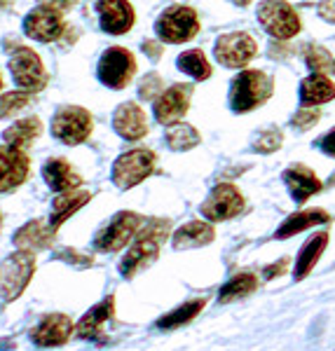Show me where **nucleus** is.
I'll return each mask as SVG.
<instances>
[{"mask_svg":"<svg viewBox=\"0 0 335 351\" xmlns=\"http://www.w3.org/2000/svg\"><path fill=\"white\" fill-rule=\"evenodd\" d=\"M178 68L183 73H188L190 77H195V80H207L209 75H211V66H209L207 56H204L200 49H190V52H183L178 56Z\"/></svg>","mask_w":335,"mask_h":351,"instance_id":"31","label":"nucleus"},{"mask_svg":"<svg viewBox=\"0 0 335 351\" xmlns=\"http://www.w3.org/2000/svg\"><path fill=\"white\" fill-rule=\"evenodd\" d=\"M258 19H260V26H263L270 36L279 38V40H288V38L298 36V31H300L298 14H295V10L286 0H265L258 8Z\"/></svg>","mask_w":335,"mask_h":351,"instance_id":"6","label":"nucleus"},{"mask_svg":"<svg viewBox=\"0 0 335 351\" xmlns=\"http://www.w3.org/2000/svg\"><path fill=\"white\" fill-rule=\"evenodd\" d=\"M143 49H146V52H150V59H157V56L162 54V49L157 47V45H152V43H143Z\"/></svg>","mask_w":335,"mask_h":351,"instance_id":"42","label":"nucleus"},{"mask_svg":"<svg viewBox=\"0 0 335 351\" xmlns=\"http://www.w3.org/2000/svg\"><path fill=\"white\" fill-rule=\"evenodd\" d=\"M192 99V87L190 84H174L167 92L160 94V99L155 101V120L160 124H174L188 112Z\"/></svg>","mask_w":335,"mask_h":351,"instance_id":"14","label":"nucleus"},{"mask_svg":"<svg viewBox=\"0 0 335 351\" xmlns=\"http://www.w3.org/2000/svg\"><path fill=\"white\" fill-rule=\"evenodd\" d=\"M286 265H288L286 260H281L279 265H270V267H265V269H263V276H265V279H272V276H279L281 271L286 269Z\"/></svg>","mask_w":335,"mask_h":351,"instance_id":"41","label":"nucleus"},{"mask_svg":"<svg viewBox=\"0 0 335 351\" xmlns=\"http://www.w3.org/2000/svg\"><path fill=\"white\" fill-rule=\"evenodd\" d=\"M284 183L288 185V192L293 195L295 202L310 199L314 192L321 190V183L316 178V173L312 169L303 167V164H295L288 171H284Z\"/></svg>","mask_w":335,"mask_h":351,"instance_id":"19","label":"nucleus"},{"mask_svg":"<svg viewBox=\"0 0 335 351\" xmlns=\"http://www.w3.org/2000/svg\"><path fill=\"white\" fill-rule=\"evenodd\" d=\"M78 0H41V5H49V8L59 10V12H68L71 8H76Z\"/></svg>","mask_w":335,"mask_h":351,"instance_id":"39","label":"nucleus"},{"mask_svg":"<svg viewBox=\"0 0 335 351\" xmlns=\"http://www.w3.org/2000/svg\"><path fill=\"white\" fill-rule=\"evenodd\" d=\"M89 199H92V192H87V190H76V192L68 190L66 195H59L52 202V211H49V228L59 230L61 225H64L76 211H80Z\"/></svg>","mask_w":335,"mask_h":351,"instance_id":"20","label":"nucleus"},{"mask_svg":"<svg viewBox=\"0 0 335 351\" xmlns=\"http://www.w3.org/2000/svg\"><path fill=\"white\" fill-rule=\"evenodd\" d=\"M0 220H3V218H0Z\"/></svg>","mask_w":335,"mask_h":351,"instance_id":"46","label":"nucleus"},{"mask_svg":"<svg viewBox=\"0 0 335 351\" xmlns=\"http://www.w3.org/2000/svg\"><path fill=\"white\" fill-rule=\"evenodd\" d=\"M28 176V157L24 150L3 145L0 148V192H12Z\"/></svg>","mask_w":335,"mask_h":351,"instance_id":"16","label":"nucleus"},{"mask_svg":"<svg viewBox=\"0 0 335 351\" xmlns=\"http://www.w3.org/2000/svg\"><path fill=\"white\" fill-rule=\"evenodd\" d=\"M136 73V61L129 49L111 47L99 61V80L111 89H124Z\"/></svg>","mask_w":335,"mask_h":351,"instance_id":"9","label":"nucleus"},{"mask_svg":"<svg viewBox=\"0 0 335 351\" xmlns=\"http://www.w3.org/2000/svg\"><path fill=\"white\" fill-rule=\"evenodd\" d=\"M333 71H335V61H333Z\"/></svg>","mask_w":335,"mask_h":351,"instance_id":"45","label":"nucleus"},{"mask_svg":"<svg viewBox=\"0 0 335 351\" xmlns=\"http://www.w3.org/2000/svg\"><path fill=\"white\" fill-rule=\"evenodd\" d=\"M281 145V134L279 132H265L255 141V150L258 152H275Z\"/></svg>","mask_w":335,"mask_h":351,"instance_id":"36","label":"nucleus"},{"mask_svg":"<svg viewBox=\"0 0 335 351\" xmlns=\"http://www.w3.org/2000/svg\"><path fill=\"white\" fill-rule=\"evenodd\" d=\"M319 223H328V213L321 211V208H310V211H300L295 216L286 218V223L277 230V239H286V237H293L298 232L308 230V228H314Z\"/></svg>","mask_w":335,"mask_h":351,"instance_id":"27","label":"nucleus"},{"mask_svg":"<svg viewBox=\"0 0 335 351\" xmlns=\"http://www.w3.org/2000/svg\"><path fill=\"white\" fill-rule=\"evenodd\" d=\"M33 271H36V258L33 251H24L19 248L10 258L0 263V298L5 302H12L24 293V288L31 281Z\"/></svg>","mask_w":335,"mask_h":351,"instance_id":"3","label":"nucleus"},{"mask_svg":"<svg viewBox=\"0 0 335 351\" xmlns=\"http://www.w3.org/2000/svg\"><path fill=\"white\" fill-rule=\"evenodd\" d=\"M141 225H143V218H141L139 213L120 211L117 216H113V220L99 232V234L94 237V246L104 253L120 251V248L127 246V241L134 239L136 232L141 230Z\"/></svg>","mask_w":335,"mask_h":351,"instance_id":"7","label":"nucleus"},{"mask_svg":"<svg viewBox=\"0 0 335 351\" xmlns=\"http://www.w3.org/2000/svg\"><path fill=\"white\" fill-rule=\"evenodd\" d=\"M41 129H43V124L38 117H26V120H19V122H14L12 127L5 129L3 138H5V143L12 145V148L24 150L41 136Z\"/></svg>","mask_w":335,"mask_h":351,"instance_id":"26","label":"nucleus"},{"mask_svg":"<svg viewBox=\"0 0 335 351\" xmlns=\"http://www.w3.org/2000/svg\"><path fill=\"white\" fill-rule=\"evenodd\" d=\"M52 237L54 230L49 225H45L43 220H31L24 228L14 234V243L24 251H43V248L52 246Z\"/></svg>","mask_w":335,"mask_h":351,"instance_id":"21","label":"nucleus"},{"mask_svg":"<svg viewBox=\"0 0 335 351\" xmlns=\"http://www.w3.org/2000/svg\"><path fill=\"white\" fill-rule=\"evenodd\" d=\"M272 94V77L263 71H244L235 77L230 89V106L235 112H249L265 104Z\"/></svg>","mask_w":335,"mask_h":351,"instance_id":"2","label":"nucleus"},{"mask_svg":"<svg viewBox=\"0 0 335 351\" xmlns=\"http://www.w3.org/2000/svg\"><path fill=\"white\" fill-rule=\"evenodd\" d=\"M200 141L202 136L190 124H174L167 132V145L172 150H192L195 145H200Z\"/></svg>","mask_w":335,"mask_h":351,"instance_id":"32","label":"nucleus"},{"mask_svg":"<svg viewBox=\"0 0 335 351\" xmlns=\"http://www.w3.org/2000/svg\"><path fill=\"white\" fill-rule=\"evenodd\" d=\"M155 31L164 43H188L197 36L200 31V19L192 8H183V5H172L169 10H164L162 16L157 19Z\"/></svg>","mask_w":335,"mask_h":351,"instance_id":"4","label":"nucleus"},{"mask_svg":"<svg viewBox=\"0 0 335 351\" xmlns=\"http://www.w3.org/2000/svg\"><path fill=\"white\" fill-rule=\"evenodd\" d=\"M113 311H115V300L113 298H106L104 302L92 307L78 324V337H99L101 330H104V324H108V319L113 316Z\"/></svg>","mask_w":335,"mask_h":351,"instance_id":"23","label":"nucleus"},{"mask_svg":"<svg viewBox=\"0 0 335 351\" xmlns=\"http://www.w3.org/2000/svg\"><path fill=\"white\" fill-rule=\"evenodd\" d=\"M113 129L127 141H139L148 134L146 112L136 104H122L113 115Z\"/></svg>","mask_w":335,"mask_h":351,"instance_id":"18","label":"nucleus"},{"mask_svg":"<svg viewBox=\"0 0 335 351\" xmlns=\"http://www.w3.org/2000/svg\"><path fill=\"white\" fill-rule=\"evenodd\" d=\"M319 16H323L326 21H333V24H335V0H321Z\"/></svg>","mask_w":335,"mask_h":351,"instance_id":"38","label":"nucleus"},{"mask_svg":"<svg viewBox=\"0 0 335 351\" xmlns=\"http://www.w3.org/2000/svg\"><path fill=\"white\" fill-rule=\"evenodd\" d=\"M244 208V197L242 192L230 183H220L211 190V195L207 197V202L202 204V216L211 223H220V220H230L240 216Z\"/></svg>","mask_w":335,"mask_h":351,"instance_id":"11","label":"nucleus"},{"mask_svg":"<svg viewBox=\"0 0 335 351\" xmlns=\"http://www.w3.org/2000/svg\"><path fill=\"white\" fill-rule=\"evenodd\" d=\"M28 101H31V92H26V89H19V92H5L0 96V117L14 115L16 110L26 108Z\"/></svg>","mask_w":335,"mask_h":351,"instance_id":"33","label":"nucleus"},{"mask_svg":"<svg viewBox=\"0 0 335 351\" xmlns=\"http://www.w3.org/2000/svg\"><path fill=\"white\" fill-rule=\"evenodd\" d=\"M258 52V45L249 33H225L216 43V59L228 68L246 66Z\"/></svg>","mask_w":335,"mask_h":351,"instance_id":"12","label":"nucleus"},{"mask_svg":"<svg viewBox=\"0 0 335 351\" xmlns=\"http://www.w3.org/2000/svg\"><path fill=\"white\" fill-rule=\"evenodd\" d=\"M216 237L213 228L209 223H200V220H192V223L183 225L178 232L174 234V248H197V246H207L211 243Z\"/></svg>","mask_w":335,"mask_h":351,"instance_id":"24","label":"nucleus"},{"mask_svg":"<svg viewBox=\"0 0 335 351\" xmlns=\"http://www.w3.org/2000/svg\"><path fill=\"white\" fill-rule=\"evenodd\" d=\"M169 230H172V225H169L167 220H148V223H143V230L139 232L132 248H129L127 256L122 258L120 274L132 279L134 274H139L141 269L148 267L152 260H157L160 243L169 237Z\"/></svg>","mask_w":335,"mask_h":351,"instance_id":"1","label":"nucleus"},{"mask_svg":"<svg viewBox=\"0 0 335 351\" xmlns=\"http://www.w3.org/2000/svg\"><path fill=\"white\" fill-rule=\"evenodd\" d=\"M101 28L111 36H122L134 26V10L127 0H96Z\"/></svg>","mask_w":335,"mask_h":351,"instance_id":"15","label":"nucleus"},{"mask_svg":"<svg viewBox=\"0 0 335 351\" xmlns=\"http://www.w3.org/2000/svg\"><path fill=\"white\" fill-rule=\"evenodd\" d=\"M321 148H323V152H326V155H333L335 157V129H333V132H328L321 138Z\"/></svg>","mask_w":335,"mask_h":351,"instance_id":"40","label":"nucleus"},{"mask_svg":"<svg viewBox=\"0 0 335 351\" xmlns=\"http://www.w3.org/2000/svg\"><path fill=\"white\" fill-rule=\"evenodd\" d=\"M43 176L54 192H68V190H76L82 185V178L73 171L71 164L64 160H49L43 167Z\"/></svg>","mask_w":335,"mask_h":351,"instance_id":"22","label":"nucleus"},{"mask_svg":"<svg viewBox=\"0 0 335 351\" xmlns=\"http://www.w3.org/2000/svg\"><path fill=\"white\" fill-rule=\"evenodd\" d=\"M326 241H328L326 232H321V234H316V237H312V239H308V243L303 246V251H300L298 260H295V279H305V276H308L310 271L314 269L316 260L321 258L323 248H326Z\"/></svg>","mask_w":335,"mask_h":351,"instance_id":"28","label":"nucleus"},{"mask_svg":"<svg viewBox=\"0 0 335 351\" xmlns=\"http://www.w3.org/2000/svg\"><path fill=\"white\" fill-rule=\"evenodd\" d=\"M255 286H258V279H255L253 274H237V276H232L223 288H220L218 300L220 302H232V300L246 298L249 293L255 291Z\"/></svg>","mask_w":335,"mask_h":351,"instance_id":"30","label":"nucleus"},{"mask_svg":"<svg viewBox=\"0 0 335 351\" xmlns=\"http://www.w3.org/2000/svg\"><path fill=\"white\" fill-rule=\"evenodd\" d=\"M232 3H237V5H242V8H244V5H249L251 0H232Z\"/></svg>","mask_w":335,"mask_h":351,"instance_id":"43","label":"nucleus"},{"mask_svg":"<svg viewBox=\"0 0 335 351\" xmlns=\"http://www.w3.org/2000/svg\"><path fill=\"white\" fill-rule=\"evenodd\" d=\"M204 304H207V300H202V298L190 300V302L181 304V307H176L174 311L164 314L162 319L157 321V328H160V330H174V328H181L183 324H190V321L204 309Z\"/></svg>","mask_w":335,"mask_h":351,"instance_id":"29","label":"nucleus"},{"mask_svg":"<svg viewBox=\"0 0 335 351\" xmlns=\"http://www.w3.org/2000/svg\"><path fill=\"white\" fill-rule=\"evenodd\" d=\"M10 71H12V80L19 89H26V92H41L47 82V75H45L43 61L33 49H16L14 56L10 59Z\"/></svg>","mask_w":335,"mask_h":351,"instance_id":"10","label":"nucleus"},{"mask_svg":"<svg viewBox=\"0 0 335 351\" xmlns=\"http://www.w3.org/2000/svg\"><path fill=\"white\" fill-rule=\"evenodd\" d=\"M305 61H308V66L314 73H326L333 68L331 54L323 47H319V45H308V47H305Z\"/></svg>","mask_w":335,"mask_h":351,"instance_id":"34","label":"nucleus"},{"mask_svg":"<svg viewBox=\"0 0 335 351\" xmlns=\"http://www.w3.org/2000/svg\"><path fill=\"white\" fill-rule=\"evenodd\" d=\"M0 87H3V77H0Z\"/></svg>","mask_w":335,"mask_h":351,"instance_id":"44","label":"nucleus"},{"mask_svg":"<svg viewBox=\"0 0 335 351\" xmlns=\"http://www.w3.org/2000/svg\"><path fill=\"white\" fill-rule=\"evenodd\" d=\"M152 169H155V152L146 148L129 150L113 164V183L122 190L136 188L152 173Z\"/></svg>","mask_w":335,"mask_h":351,"instance_id":"5","label":"nucleus"},{"mask_svg":"<svg viewBox=\"0 0 335 351\" xmlns=\"http://www.w3.org/2000/svg\"><path fill=\"white\" fill-rule=\"evenodd\" d=\"M52 134L66 145L82 143L92 134V115L80 106H64L52 120Z\"/></svg>","mask_w":335,"mask_h":351,"instance_id":"8","label":"nucleus"},{"mask_svg":"<svg viewBox=\"0 0 335 351\" xmlns=\"http://www.w3.org/2000/svg\"><path fill=\"white\" fill-rule=\"evenodd\" d=\"M333 96H335V84L328 80L323 73H314V75L300 84V101H303L305 106L326 104Z\"/></svg>","mask_w":335,"mask_h":351,"instance_id":"25","label":"nucleus"},{"mask_svg":"<svg viewBox=\"0 0 335 351\" xmlns=\"http://www.w3.org/2000/svg\"><path fill=\"white\" fill-rule=\"evenodd\" d=\"M73 332V324L66 314H49L33 328L31 337L38 347H59Z\"/></svg>","mask_w":335,"mask_h":351,"instance_id":"17","label":"nucleus"},{"mask_svg":"<svg viewBox=\"0 0 335 351\" xmlns=\"http://www.w3.org/2000/svg\"><path fill=\"white\" fill-rule=\"evenodd\" d=\"M24 31L28 38L38 43H52L64 33V19L61 12L49 5H41V8L31 10L24 21Z\"/></svg>","mask_w":335,"mask_h":351,"instance_id":"13","label":"nucleus"},{"mask_svg":"<svg viewBox=\"0 0 335 351\" xmlns=\"http://www.w3.org/2000/svg\"><path fill=\"white\" fill-rule=\"evenodd\" d=\"M319 122V110H300L293 115V124L300 129H310Z\"/></svg>","mask_w":335,"mask_h":351,"instance_id":"37","label":"nucleus"},{"mask_svg":"<svg viewBox=\"0 0 335 351\" xmlns=\"http://www.w3.org/2000/svg\"><path fill=\"white\" fill-rule=\"evenodd\" d=\"M157 92H164L160 75H155V73H152V75H146V80L141 82V87H139V96L146 101H152L157 96Z\"/></svg>","mask_w":335,"mask_h":351,"instance_id":"35","label":"nucleus"}]
</instances>
